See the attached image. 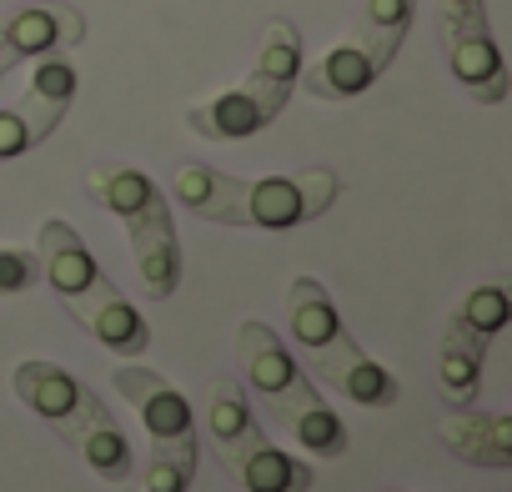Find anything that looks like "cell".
<instances>
[{
  "label": "cell",
  "mask_w": 512,
  "mask_h": 492,
  "mask_svg": "<svg viewBox=\"0 0 512 492\" xmlns=\"http://www.w3.org/2000/svg\"><path fill=\"white\" fill-rule=\"evenodd\" d=\"M136 477L146 482V492H186V487L196 482V462H191V457H176V452L151 447Z\"/></svg>",
  "instance_id": "cell-18"
},
{
  "label": "cell",
  "mask_w": 512,
  "mask_h": 492,
  "mask_svg": "<svg viewBox=\"0 0 512 492\" xmlns=\"http://www.w3.org/2000/svg\"><path fill=\"white\" fill-rule=\"evenodd\" d=\"M171 191L176 201L201 216V221H216V226H256V231H297L307 221H317L342 181L332 166H307V171H292V176H231V171H216L206 161H181L171 171Z\"/></svg>",
  "instance_id": "cell-1"
},
{
  "label": "cell",
  "mask_w": 512,
  "mask_h": 492,
  "mask_svg": "<svg viewBox=\"0 0 512 492\" xmlns=\"http://www.w3.org/2000/svg\"><path fill=\"white\" fill-rule=\"evenodd\" d=\"M412 16H417V0H367L357 31H367L387 46H402L407 31H412Z\"/></svg>",
  "instance_id": "cell-17"
},
{
  "label": "cell",
  "mask_w": 512,
  "mask_h": 492,
  "mask_svg": "<svg viewBox=\"0 0 512 492\" xmlns=\"http://www.w3.org/2000/svg\"><path fill=\"white\" fill-rule=\"evenodd\" d=\"M41 282V262L36 252H16V246H0V297H21Z\"/></svg>",
  "instance_id": "cell-19"
},
{
  "label": "cell",
  "mask_w": 512,
  "mask_h": 492,
  "mask_svg": "<svg viewBox=\"0 0 512 492\" xmlns=\"http://www.w3.org/2000/svg\"><path fill=\"white\" fill-rule=\"evenodd\" d=\"M36 262H41V277L51 282V292L61 297V307L111 352L121 357H141L151 347V327L146 317L126 302V292L101 272V262L91 257L86 236L51 216L41 231H36Z\"/></svg>",
  "instance_id": "cell-2"
},
{
  "label": "cell",
  "mask_w": 512,
  "mask_h": 492,
  "mask_svg": "<svg viewBox=\"0 0 512 492\" xmlns=\"http://www.w3.org/2000/svg\"><path fill=\"white\" fill-rule=\"evenodd\" d=\"M116 392L136 407V417H141L151 447L196 462V412H191V402H186L156 367H141V362L116 367Z\"/></svg>",
  "instance_id": "cell-8"
},
{
  "label": "cell",
  "mask_w": 512,
  "mask_h": 492,
  "mask_svg": "<svg viewBox=\"0 0 512 492\" xmlns=\"http://www.w3.org/2000/svg\"><path fill=\"white\" fill-rule=\"evenodd\" d=\"M11 71H16V61H11V56H6V46H0V81H6V76H11Z\"/></svg>",
  "instance_id": "cell-21"
},
{
  "label": "cell",
  "mask_w": 512,
  "mask_h": 492,
  "mask_svg": "<svg viewBox=\"0 0 512 492\" xmlns=\"http://www.w3.org/2000/svg\"><path fill=\"white\" fill-rule=\"evenodd\" d=\"M86 196L96 206H106L131 241V257L141 272V287L151 302H166L181 287V241H176V221H171V201L166 191L126 161H96L86 171Z\"/></svg>",
  "instance_id": "cell-3"
},
{
  "label": "cell",
  "mask_w": 512,
  "mask_h": 492,
  "mask_svg": "<svg viewBox=\"0 0 512 492\" xmlns=\"http://www.w3.org/2000/svg\"><path fill=\"white\" fill-rule=\"evenodd\" d=\"M302 367L312 377H322L332 392H342L347 402H357V407H397V397H402V382L382 362H372L347 327L337 337L307 347L302 352Z\"/></svg>",
  "instance_id": "cell-10"
},
{
  "label": "cell",
  "mask_w": 512,
  "mask_h": 492,
  "mask_svg": "<svg viewBox=\"0 0 512 492\" xmlns=\"http://www.w3.org/2000/svg\"><path fill=\"white\" fill-rule=\"evenodd\" d=\"M11 382H16V397H21L56 437H66V432L76 427V417H81V407H86V397H91V387H86L81 377H71L66 367H56V362H21Z\"/></svg>",
  "instance_id": "cell-14"
},
{
  "label": "cell",
  "mask_w": 512,
  "mask_h": 492,
  "mask_svg": "<svg viewBox=\"0 0 512 492\" xmlns=\"http://www.w3.org/2000/svg\"><path fill=\"white\" fill-rule=\"evenodd\" d=\"M397 492H402V487H397Z\"/></svg>",
  "instance_id": "cell-22"
},
{
  "label": "cell",
  "mask_w": 512,
  "mask_h": 492,
  "mask_svg": "<svg viewBox=\"0 0 512 492\" xmlns=\"http://www.w3.org/2000/svg\"><path fill=\"white\" fill-rule=\"evenodd\" d=\"M437 437L452 457L472 462V467H512V417L502 412H477V407H452L437 422Z\"/></svg>",
  "instance_id": "cell-15"
},
{
  "label": "cell",
  "mask_w": 512,
  "mask_h": 492,
  "mask_svg": "<svg viewBox=\"0 0 512 492\" xmlns=\"http://www.w3.org/2000/svg\"><path fill=\"white\" fill-rule=\"evenodd\" d=\"M392 56H397V46L352 31L342 46H332V51L317 56L312 66L302 61L297 86H302L312 101H352V96H362L367 86H377V76L392 66Z\"/></svg>",
  "instance_id": "cell-12"
},
{
  "label": "cell",
  "mask_w": 512,
  "mask_h": 492,
  "mask_svg": "<svg viewBox=\"0 0 512 492\" xmlns=\"http://www.w3.org/2000/svg\"><path fill=\"white\" fill-rule=\"evenodd\" d=\"M507 317H512V302L492 282L472 287L447 312L442 347H437V387H442L447 407H472L477 402V392H482V362H487L497 332L507 327Z\"/></svg>",
  "instance_id": "cell-6"
},
{
  "label": "cell",
  "mask_w": 512,
  "mask_h": 492,
  "mask_svg": "<svg viewBox=\"0 0 512 492\" xmlns=\"http://www.w3.org/2000/svg\"><path fill=\"white\" fill-rule=\"evenodd\" d=\"M472 6H482V0H437L442 16H462V11H472Z\"/></svg>",
  "instance_id": "cell-20"
},
{
  "label": "cell",
  "mask_w": 512,
  "mask_h": 492,
  "mask_svg": "<svg viewBox=\"0 0 512 492\" xmlns=\"http://www.w3.org/2000/svg\"><path fill=\"white\" fill-rule=\"evenodd\" d=\"M76 86H81V76H76V66H71L66 51L41 56V66H36L26 96H21L16 106L0 111V161L36 151V146L66 121V111H71V101H76Z\"/></svg>",
  "instance_id": "cell-7"
},
{
  "label": "cell",
  "mask_w": 512,
  "mask_h": 492,
  "mask_svg": "<svg viewBox=\"0 0 512 492\" xmlns=\"http://www.w3.org/2000/svg\"><path fill=\"white\" fill-rule=\"evenodd\" d=\"M206 437L216 442L221 467L246 492H312L317 487V472L262 432V422L251 417L246 392L231 377H216L206 392Z\"/></svg>",
  "instance_id": "cell-5"
},
{
  "label": "cell",
  "mask_w": 512,
  "mask_h": 492,
  "mask_svg": "<svg viewBox=\"0 0 512 492\" xmlns=\"http://www.w3.org/2000/svg\"><path fill=\"white\" fill-rule=\"evenodd\" d=\"M81 41H86V16L76 6H21L11 16H0V46H6L16 66L71 51Z\"/></svg>",
  "instance_id": "cell-13"
},
{
  "label": "cell",
  "mask_w": 512,
  "mask_h": 492,
  "mask_svg": "<svg viewBox=\"0 0 512 492\" xmlns=\"http://www.w3.org/2000/svg\"><path fill=\"white\" fill-rule=\"evenodd\" d=\"M442 46H447V71L477 106H502L507 101V61L492 41L487 6H472L462 16H442Z\"/></svg>",
  "instance_id": "cell-9"
},
{
  "label": "cell",
  "mask_w": 512,
  "mask_h": 492,
  "mask_svg": "<svg viewBox=\"0 0 512 492\" xmlns=\"http://www.w3.org/2000/svg\"><path fill=\"white\" fill-rule=\"evenodd\" d=\"M61 442H71V447L81 452V462H86L96 477H106V482H126V477H136V452H131L126 432L116 427L111 407H106L96 392L86 397L76 427H71Z\"/></svg>",
  "instance_id": "cell-16"
},
{
  "label": "cell",
  "mask_w": 512,
  "mask_h": 492,
  "mask_svg": "<svg viewBox=\"0 0 512 492\" xmlns=\"http://www.w3.org/2000/svg\"><path fill=\"white\" fill-rule=\"evenodd\" d=\"M236 362H241L246 387L256 392V402H262L267 412L272 407H287V402H297L307 392H317L312 387V372L282 347V337L267 322H241L236 327Z\"/></svg>",
  "instance_id": "cell-11"
},
{
  "label": "cell",
  "mask_w": 512,
  "mask_h": 492,
  "mask_svg": "<svg viewBox=\"0 0 512 492\" xmlns=\"http://www.w3.org/2000/svg\"><path fill=\"white\" fill-rule=\"evenodd\" d=\"M297 71H302V31L287 16H277L262 31V46H256L251 71L231 91L191 106L186 126L201 141H246L256 131H267L287 111V101L297 91Z\"/></svg>",
  "instance_id": "cell-4"
}]
</instances>
